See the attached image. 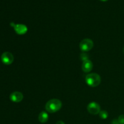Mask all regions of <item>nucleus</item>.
<instances>
[{"label": "nucleus", "mask_w": 124, "mask_h": 124, "mask_svg": "<svg viewBox=\"0 0 124 124\" xmlns=\"http://www.w3.org/2000/svg\"><path fill=\"white\" fill-rule=\"evenodd\" d=\"M10 25L13 27L15 32L18 35H24V34L26 33L27 31L28 30L27 27L25 25H24V24H16L13 23H11Z\"/></svg>", "instance_id": "nucleus-4"}, {"label": "nucleus", "mask_w": 124, "mask_h": 124, "mask_svg": "<svg viewBox=\"0 0 124 124\" xmlns=\"http://www.w3.org/2000/svg\"><path fill=\"white\" fill-rule=\"evenodd\" d=\"M56 124H64V122H63V121H58L56 123Z\"/></svg>", "instance_id": "nucleus-14"}, {"label": "nucleus", "mask_w": 124, "mask_h": 124, "mask_svg": "<svg viewBox=\"0 0 124 124\" xmlns=\"http://www.w3.org/2000/svg\"><path fill=\"white\" fill-rule=\"evenodd\" d=\"M101 1H107V0H101Z\"/></svg>", "instance_id": "nucleus-15"}, {"label": "nucleus", "mask_w": 124, "mask_h": 124, "mask_svg": "<svg viewBox=\"0 0 124 124\" xmlns=\"http://www.w3.org/2000/svg\"><path fill=\"white\" fill-rule=\"evenodd\" d=\"M87 110L91 115H96L99 114L101 111L100 105L98 103L92 102L90 103L87 106Z\"/></svg>", "instance_id": "nucleus-6"}, {"label": "nucleus", "mask_w": 124, "mask_h": 124, "mask_svg": "<svg viewBox=\"0 0 124 124\" xmlns=\"http://www.w3.org/2000/svg\"><path fill=\"white\" fill-rule=\"evenodd\" d=\"M1 61L6 65H10L14 61V57L13 54L8 52H4L1 57Z\"/></svg>", "instance_id": "nucleus-5"}, {"label": "nucleus", "mask_w": 124, "mask_h": 124, "mask_svg": "<svg viewBox=\"0 0 124 124\" xmlns=\"http://www.w3.org/2000/svg\"><path fill=\"white\" fill-rule=\"evenodd\" d=\"M80 49L84 52H87L92 49L93 47V42L92 39L88 38L84 39L79 44Z\"/></svg>", "instance_id": "nucleus-3"}, {"label": "nucleus", "mask_w": 124, "mask_h": 124, "mask_svg": "<svg viewBox=\"0 0 124 124\" xmlns=\"http://www.w3.org/2000/svg\"><path fill=\"white\" fill-rule=\"evenodd\" d=\"M111 124H120L117 119H113L111 122Z\"/></svg>", "instance_id": "nucleus-13"}, {"label": "nucleus", "mask_w": 124, "mask_h": 124, "mask_svg": "<svg viewBox=\"0 0 124 124\" xmlns=\"http://www.w3.org/2000/svg\"><path fill=\"white\" fill-rule=\"evenodd\" d=\"M117 120H118L120 124H124V115H120Z\"/></svg>", "instance_id": "nucleus-11"}, {"label": "nucleus", "mask_w": 124, "mask_h": 124, "mask_svg": "<svg viewBox=\"0 0 124 124\" xmlns=\"http://www.w3.org/2000/svg\"><path fill=\"white\" fill-rule=\"evenodd\" d=\"M93 63L89 59L84 61H83L82 64V70L84 72L88 73L90 72L93 69Z\"/></svg>", "instance_id": "nucleus-8"}, {"label": "nucleus", "mask_w": 124, "mask_h": 124, "mask_svg": "<svg viewBox=\"0 0 124 124\" xmlns=\"http://www.w3.org/2000/svg\"><path fill=\"white\" fill-rule=\"evenodd\" d=\"M99 117L101 118L102 119H106L108 116V113L105 110H101L99 113Z\"/></svg>", "instance_id": "nucleus-10"}, {"label": "nucleus", "mask_w": 124, "mask_h": 124, "mask_svg": "<svg viewBox=\"0 0 124 124\" xmlns=\"http://www.w3.org/2000/svg\"><path fill=\"white\" fill-rule=\"evenodd\" d=\"M23 94L19 92H14L10 95V99L13 102H20L23 99Z\"/></svg>", "instance_id": "nucleus-7"}, {"label": "nucleus", "mask_w": 124, "mask_h": 124, "mask_svg": "<svg viewBox=\"0 0 124 124\" xmlns=\"http://www.w3.org/2000/svg\"><path fill=\"white\" fill-rule=\"evenodd\" d=\"M38 120L41 123L44 124L48 121V115L46 111H42L38 116Z\"/></svg>", "instance_id": "nucleus-9"}, {"label": "nucleus", "mask_w": 124, "mask_h": 124, "mask_svg": "<svg viewBox=\"0 0 124 124\" xmlns=\"http://www.w3.org/2000/svg\"><path fill=\"white\" fill-rule=\"evenodd\" d=\"M101 81V78L97 73H90L85 76V82L90 87H98L100 84Z\"/></svg>", "instance_id": "nucleus-2"}, {"label": "nucleus", "mask_w": 124, "mask_h": 124, "mask_svg": "<svg viewBox=\"0 0 124 124\" xmlns=\"http://www.w3.org/2000/svg\"><path fill=\"white\" fill-rule=\"evenodd\" d=\"M123 51H124V50H123Z\"/></svg>", "instance_id": "nucleus-16"}, {"label": "nucleus", "mask_w": 124, "mask_h": 124, "mask_svg": "<svg viewBox=\"0 0 124 124\" xmlns=\"http://www.w3.org/2000/svg\"><path fill=\"white\" fill-rule=\"evenodd\" d=\"M61 101L58 99H53L48 101L46 104V110L47 112L53 113L59 111L62 107Z\"/></svg>", "instance_id": "nucleus-1"}, {"label": "nucleus", "mask_w": 124, "mask_h": 124, "mask_svg": "<svg viewBox=\"0 0 124 124\" xmlns=\"http://www.w3.org/2000/svg\"><path fill=\"white\" fill-rule=\"evenodd\" d=\"M81 59H82V61H84L87 60V59H88V55H87V54L85 53H83L82 54H81Z\"/></svg>", "instance_id": "nucleus-12"}]
</instances>
